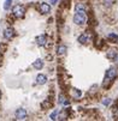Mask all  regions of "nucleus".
Masks as SVG:
<instances>
[{"label": "nucleus", "mask_w": 118, "mask_h": 121, "mask_svg": "<svg viewBox=\"0 0 118 121\" xmlns=\"http://www.w3.org/2000/svg\"><path fill=\"white\" fill-rule=\"evenodd\" d=\"M117 76H118V70L117 68H110V70H107V72H106V77H109L111 79H114Z\"/></svg>", "instance_id": "obj_5"}, {"label": "nucleus", "mask_w": 118, "mask_h": 121, "mask_svg": "<svg viewBox=\"0 0 118 121\" xmlns=\"http://www.w3.org/2000/svg\"><path fill=\"white\" fill-rule=\"evenodd\" d=\"M75 94H76V96H81V91H80V90H76Z\"/></svg>", "instance_id": "obj_19"}, {"label": "nucleus", "mask_w": 118, "mask_h": 121, "mask_svg": "<svg viewBox=\"0 0 118 121\" xmlns=\"http://www.w3.org/2000/svg\"><path fill=\"white\" fill-rule=\"evenodd\" d=\"M0 98H1V92H0Z\"/></svg>", "instance_id": "obj_21"}, {"label": "nucleus", "mask_w": 118, "mask_h": 121, "mask_svg": "<svg viewBox=\"0 0 118 121\" xmlns=\"http://www.w3.org/2000/svg\"><path fill=\"white\" fill-rule=\"evenodd\" d=\"M39 11L42 13V14H47L51 12V6L47 4V3H41L39 5Z\"/></svg>", "instance_id": "obj_4"}, {"label": "nucleus", "mask_w": 118, "mask_h": 121, "mask_svg": "<svg viewBox=\"0 0 118 121\" xmlns=\"http://www.w3.org/2000/svg\"><path fill=\"white\" fill-rule=\"evenodd\" d=\"M36 83L40 84V85L46 84V83H47V77H46L45 74H38V77H36Z\"/></svg>", "instance_id": "obj_7"}, {"label": "nucleus", "mask_w": 118, "mask_h": 121, "mask_svg": "<svg viewBox=\"0 0 118 121\" xmlns=\"http://www.w3.org/2000/svg\"><path fill=\"white\" fill-rule=\"evenodd\" d=\"M46 42H47V37H46V35H43V34L38 37V44L39 46H45Z\"/></svg>", "instance_id": "obj_9"}, {"label": "nucleus", "mask_w": 118, "mask_h": 121, "mask_svg": "<svg viewBox=\"0 0 118 121\" xmlns=\"http://www.w3.org/2000/svg\"><path fill=\"white\" fill-rule=\"evenodd\" d=\"M11 4H12V0H6L5 5H4V9H5V10H9L10 6H11Z\"/></svg>", "instance_id": "obj_15"}, {"label": "nucleus", "mask_w": 118, "mask_h": 121, "mask_svg": "<svg viewBox=\"0 0 118 121\" xmlns=\"http://www.w3.org/2000/svg\"><path fill=\"white\" fill-rule=\"evenodd\" d=\"M107 39L113 43H118V36L116 35V34H110V35L107 36Z\"/></svg>", "instance_id": "obj_11"}, {"label": "nucleus", "mask_w": 118, "mask_h": 121, "mask_svg": "<svg viewBox=\"0 0 118 121\" xmlns=\"http://www.w3.org/2000/svg\"><path fill=\"white\" fill-rule=\"evenodd\" d=\"M13 36H14V31H13V29L9 28V29H6V30L4 31V37H5L6 40H11Z\"/></svg>", "instance_id": "obj_6"}, {"label": "nucleus", "mask_w": 118, "mask_h": 121, "mask_svg": "<svg viewBox=\"0 0 118 121\" xmlns=\"http://www.w3.org/2000/svg\"><path fill=\"white\" fill-rule=\"evenodd\" d=\"M87 41H88V36L86 35V34H83V35H81V36L78 37V42L82 43V44H84Z\"/></svg>", "instance_id": "obj_13"}, {"label": "nucleus", "mask_w": 118, "mask_h": 121, "mask_svg": "<svg viewBox=\"0 0 118 121\" xmlns=\"http://www.w3.org/2000/svg\"><path fill=\"white\" fill-rule=\"evenodd\" d=\"M74 22H75V24L83 25L84 23H86V13L76 12V14L74 16Z\"/></svg>", "instance_id": "obj_1"}, {"label": "nucleus", "mask_w": 118, "mask_h": 121, "mask_svg": "<svg viewBox=\"0 0 118 121\" xmlns=\"http://www.w3.org/2000/svg\"><path fill=\"white\" fill-rule=\"evenodd\" d=\"M57 114H58V110H57V112H54L52 115H51V119H52V120H56V119H57V117H56V116H57Z\"/></svg>", "instance_id": "obj_17"}, {"label": "nucleus", "mask_w": 118, "mask_h": 121, "mask_svg": "<svg viewBox=\"0 0 118 121\" xmlns=\"http://www.w3.org/2000/svg\"><path fill=\"white\" fill-rule=\"evenodd\" d=\"M59 102H60V103H64V102H65V99H64V96H63V95H60V96H59Z\"/></svg>", "instance_id": "obj_18"}, {"label": "nucleus", "mask_w": 118, "mask_h": 121, "mask_svg": "<svg viewBox=\"0 0 118 121\" xmlns=\"http://www.w3.org/2000/svg\"><path fill=\"white\" fill-rule=\"evenodd\" d=\"M117 50L116 49H111L109 53H107V58L109 59H111V60H113V59H117Z\"/></svg>", "instance_id": "obj_10"}, {"label": "nucleus", "mask_w": 118, "mask_h": 121, "mask_svg": "<svg viewBox=\"0 0 118 121\" xmlns=\"http://www.w3.org/2000/svg\"><path fill=\"white\" fill-rule=\"evenodd\" d=\"M69 0H63V3L60 4V7L61 9H64V7H69L70 6V3H67Z\"/></svg>", "instance_id": "obj_14"}, {"label": "nucleus", "mask_w": 118, "mask_h": 121, "mask_svg": "<svg viewBox=\"0 0 118 121\" xmlns=\"http://www.w3.org/2000/svg\"><path fill=\"white\" fill-rule=\"evenodd\" d=\"M25 13V10L22 5H16L13 9H12V14L16 16V17H18V18H21V17H23Z\"/></svg>", "instance_id": "obj_2"}, {"label": "nucleus", "mask_w": 118, "mask_h": 121, "mask_svg": "<svg viewBox=\"0 0 118 121\" xmlns=\"http://www.w3.org/2000/svg\"><path fill=\"white\" fill-rule=\"evenodd\" d=\"M16 120H25L27 119V110L23 108H19L16 110Z\"/></svg>", "instance_id": "obj_3"}, {"label": "nucleus", "mask_w": 118, "mask_h": 121, "mask_svg": "<svg viewBox=\"0 0 118 121\" xmlns=\"http://www.w3.org/2000/svg\"><path fill=\"white\" fill-rule=\"evenodd\" d=\"M57 1H58V0H51V4H52V5H56Z\"/></svg>", "instance_id": "obj_20"}, {"label": "nucleus", "mask_w": 118, "mask_h": 121, "mask_svg": "<svg viewBox=\"0 0 118 121\" xmlns=\"http://www.w3.org/2000/svg\"><path fill=\"white\" fill-rule=\"evenodd\" d=\"M33 66H34V68H36V70H41V68L43 67V61L41 59H38V60L34 61Z\"/></svg>", "instance_id": "obj_8"}, {"label": "nucleus", "mask_w": 118, "mask_h": 121, "mask_svg": "<svg viewBox=\"0 0 118 121\" xmlns=\"http://www.w3.org/2000/svg\"><path fill=\"white\" fill-rule=\"evenodd\" d=\"M111 103V98H105V99H103V104L104 106H109Z\"/></svg>", "instance_id": "obj_16"}, {"label": "nucleus", "mask_w": 118, "mask_h": 121, "mask_svg": "<svg viewBox=\"0 0 118 121\" xmlns=\"http://www.w3.org/2000/svg\"><path fill=\"white\" fill-rule=\"evenodd\" d=\"M57 53H58V55H64L66 53V47L65 46H59L58 49H57Z\"/></svg>", "instance_id": "obj_12"}]
</instances>
